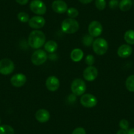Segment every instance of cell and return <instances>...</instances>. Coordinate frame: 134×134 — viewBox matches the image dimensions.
I'll return each mask as SVG.
<instances>
[{
	"label": "cell",
	"mask_w": 134,
	"mask_h": 134,
	"mask_svg": "<svg viewBox=\"0 0 134 134\" xmlns=\"http://www.w3.org/2000/svg\"><path fill=\"white\" fill-rule=\"evenodd\" d=\"M72 134H86V132L84 128L82 127H78L73 130Z\"/></svg>",
	"instance_id": "f546056e"
},
{
	"label": "cell",
	"mask_w": 134,
	"mask_h": 134,
	"mask_svg": "<svg viewBox=\"0 0 134 134\" xmlns=\"http://www.w3.org/2000/svg\"><path fill=\"white\" fill-rule=\"evenodd\" d=\"M93 0H79V2L82 4H88L91 3Z\"/></svg>",
	"instance_id": "1f68e13d"
},
{
	"label": "cell",
	"mask_w": 134,
	"mask_h": 134,
	"mask_svg": "<svg viewBox=\"0 0 134 134\" xmlns=\"http://www.w3.org/2000/svg\"><path fill=\"white\" fill-rule=\"evenodd\" d=\"M86 88H87V86H86V83L83 80L80 78L74 79L72 82L71 86H70L72 92L76 96H82L83 94H84L86 91Z\"/></svg>",
	"instance_id": "277c9868"
},
{
	"label": "cell",
	"mask_w": 134,
	"mask_h": 134,
	"mask_svg": "<svg viewBox=\"0 0 134 134\" xmlns=\"http://www.w3.org/2000/svg\"><path fill=\"white\" fill-rule=\"evenodd\" d=\"M27 80L26 76L24 74L18 73L11 77L10 82L13 86L15 87H20L24 86Z\"/></svg>",
	"instance_id": "7c38bea8"
},
{
	"label": "cell",
	"mask_w": 134,
	"mask_h": 134,
	"mask_svg": "<svg viewBox=\"0 0 134 134\" xmlns=\"http://www.w3.org/2000/svg\"><path fill=\"white\" fill-rule=\"evenodd\" d=\"M52 9L54 12L58 14H63L68 10V5L63 0H55L51 5Z\"/></svg>",
	"instance_id": "4fadbf2b"
},
{
	"label": "cell",
	"mask_w": 134,
	"mask_h": 134,
	"mask_svg": "<svg viewBox=\"0 0 134 134\" xmlns=\"http://www.w3.org/2000/svg\"><path fill=\"white\" fill-rule=\"evenodd\" d=\"M119 126L121 129L127 131L129 128L128 121L126 119H122L119 122Z\"/></svg>",
	"instance_id": "4316f807"
},
{
	"label": "cell",
	"mask_w": 134,
	"mask_h": 134,
	"mask_svg": "<svg viewBox=\"0 0 134 134\" xmlns=\"http://www.w3.org/2000/svg\"><path fill=\"white\" fill-rule=\"evenodd\" d=\"M47 59V53L42 49L36 50L31 56V61L35 66H40L44 64Z\"/></svg>",
	"instance_id": "5b68a950"
},
{
	"label": "cell",
	"mask_w": 134,
	"mask_h": 134,
	"mask_svg": "<svg viewBox=\"0 0 134 134\" xmlns=\"http://www.w3.org/2000/svg\"><path fill=\"white\" fill-rule=\"evenodd\" d=\"M80 103L86 108H93L97 105L98 100L95 95L91 93H84L80 98Z\"/></svg>",
	"instance_id": "ba28073f"
},
{
	"label": "cell",
	"mask_w": 134,
	"mask_h": 134,
	"mask_svg": "<svg viewBox=\"0 0 134 134\" xmlns=\"http://www.w3.org/2000/svg\"><path fill=\"white\" fill-rule=\"evenodd\" d=\"M93 41V38L90 34H86L82 38V43L86 47H90V46H91Z\"/></svg>",
	"instance_id": "cb8c5ba5"
},
{
	"label": "cell",
	"mask_w": 134,
	"mask_h": 134,
	"mask_svg": "<svg viewBox=\"0 0 134 134\" xmlns=\"http://www.w3.org/2000/svg\"><path fill=\"white\" fill-rule=\"evenodd\" d=\"M44 49L48 53H54L57 51L58 48V44L55 41L49 40L46 42L44 44Z\"/></svg>",
	"instance_id": "ac0fdd59"
},
{
	"label": "cell",
	"mask_w": 134,
	"mask_h": 134,
	"mask_svg": "<svg viewBox=\"0 0 134 134\" xmlns=\"http://www.w3.org/2000/svg\"><path fill=\"white\" fill-rule=\"evenodd\" d=\"M66 14L67 16L70 19H75L79 15V11L77 9L74 8V7H70L67 10Z\"/></svg>",
	"instance_id": "603a6c76"
},
{
	"label": "cell",
	"mask_w": 134,
	"mask_h": 134,
	"mask_svg": "<svg viewBox=\"0 0 134 134\" xmlns=\"http://www.w3.org/2000/svg\"><path fill=\"white\" fill-rule=\"evenodd\" d=\"M1 124H2V120L0 118V125H1Z\"/></svg>",
	"instance_id": "e575fe53"
},
{
	"label": "cell",
	"mask_w": 134,
	"mask_h": 134,
	"mask_svg": "<svg viewBox=\"0 0 134 134\" xmlns=\"http://www.w3.org/2000/svg\"><path fill=\"white\" fill-rule=\"evenodd\" d=\"M95 5L96 8L99 11H103L107 6L106 0H95Z\"/></svg>",
	"instance_id": "484cf974"
},
{
	"label": "cell",
	"mask_w": 134,
	"mask_h": 134,
	"mask_svg": "<svg viewBox=\"0 0 134 134\" xmlns=\"http://www.w3.org/2000/svg\"><path fill=\"white\" fill-rule=\"evenodd\" d=\"M103 28L99 21L93 20L88 26V33L93 38H97L103 33Z\"/></svg>",
	"instance_id": "9c48e42d"
},
{
	"label": "cell",
	"mask_w": 134,
	"mask_h": 134,
	"mask_svg": "<svg viewBox=\"0 0 134 134\" xmlns=\"http://www.w3.org/2000/svg\"><path fill=\"white\" fill-rule=\"evenodd\" d=\"M46 88L50 91H55L59 88L60 81L55 76H50L46 79Z\"/></svg>",
	"instance_id": "5bb4252c"
},
{
	"label": "cell",
	"mask_w": 134,
	"mask_h": 134,
	"mask_svg": "<svg viewBox=\"0 0 134 134\" xmlns=\"http://www.w3.org/2000/svg\"><path fill=\"white\" fill-rule=\"evenodd\" d=\"M79 23L76 19L68 18L62 22L61 30L67 34H72L78 32L79 30Z\"/></svg>",
	"instance_id": "7a4b0ae2"
},
{
	"label": "cell",
	"mask_w": 134,
	"mask_h": 134,
	"mask_svg": "<svg viewBox=\"0 0 134 134\" xmlns=\"http://www.w3.org/2000/svg\"><path fill=\"white\" fill-rule=\"evenodd\" d=\"M30 9L32 13L40 16L45 15L47 11L46 5L42 0H32L30 3Z\"/></svg>",
	"instance_id": "8992f818"
},
{
	"label": "cell",
	"mask_w": 134,
	"mask_h": 134,
	"mask_svg": "<svg viewBox=\"0 0 134 134\" xmlns=\"http://www.w3.org/2000/svg\"><path fill=\"white\" fill-rule=\"evenodd\" d=\"M126 87L130 92H134V74L129 76L125 82Z\"/></svg>",
	"instance_id": "44dd1931"
},
{
	"label": "cell",
	"mask_w": 134,
	"mask_h": 134,
	"mask_svg": "<svg viewBox=\"0 0 134 134\" xmlns=\"http://www.w3.org/2000/svg\"><path fill=\"white\" fill-rule=\"evenodd\" d=\"M133 52V49L130 45L122 44L120 46L117 50V54L120 58H127L131 56Z\"/></svg>",
	"instance_id": "9a60e30c"
},
{
	"label": "cell",
	"mask_w": 134,
	"mask_h": 134,
	"mask_svg": "<svg viewBox=\"0 0 134 134\" xmlns=\"http://www.w3.org/2000/svg\"><path fill=\"white\" fill-rule=\"evenodd\" d=\"M98 76V70L93 66H88L85 69L83 72V77L86 80L92 82Z\"/></svg>",
	"instance_id": "30bf717a"
},
{
	"label": "cell",
	"mask_w": 134,
	"mask_h": 134,
	"mask_svg": "<svg viewBox=\"0 0 134 134\" xmlns=\"http://www.w3.org/2000/svg\"><path fill=\"white\" fill-rule=\"evenodd\" d=\"M83 51L81 49L76 48L74 49L70 53V59L74 63H78V62L81 61L83 57Z\"/></svg>",
	"instance_id": "e0dca14e"
},
{
	"label": "cell",
	"mask_w": 134,
	"mask_h": 134,
	"mask_svg": "<svg viewBox=\"0 0 134 134\" xmlns=\"http://www.w3.org/2000/svg\"><path fill=\"white\" fill-rule=\"evenodd\" d=\"M125 42L128 45H134V30H128L124 36Z\"/></svg>",
	"instance_id": "ffe728a7"
},
{
	"label": "cell",
	"mask_w": 134,
	"mask_h": 134,
	"mask_svg": "<svg viewBox=\"0 0 134 134\" xmlns=\"http://www.w3.org/2000/svg\"><path fill=\"white\" fill-rule=\"evenodd\" d=\"M0 134H15V130L9 125H0Z\"/></svg>",
	"instance_id": "7402d4cb"
},
{
	"label": "cell",
	"mask_w": 134,
	"mask_h": 134,
	"mask_svg": "<svg viewBox=\"0 0 134 134\" xmlns=\"http://www.w3.org/2000/svg\"><path fill=\"white\" fill-rule=\"evenodd\" d=\"M116 134H127V131L124 130H122V129H120V130L117 131Z\"/></svg>",
	"instance_id": "d6a6232c"
},
{
	"label": "cell",
	"mask_w": 134,
	"mask_h": 134,
	"mask_svg": "<svg viewBox=\"0 0 134 134\" xmlns=\"http://www.w3.org/2000/svg\"><path fill=\"white\" fill-rule=\"evenodd\" d=\"M127 134H134V127L127 130Z\"/></svg>",
	"instance_id": "836d02e7"
},
{
	"label": "cell",
	"mask_w": 134,
	"mask_h": 134,
	"mask_svg": "<svg viewBox=\"0 0 134 134\" xmlns=\"http://www.w3.org/2000/svg\"><path fill=\"white\" fill-rule=\"evenodd\" d=\"M85 62L88 66H93V64L95 63V58L93 55H87L85 58Z\"/></svg>",
	"instance_id": "83f0119b"
},
{
	"label": "cell",
	"mask_w": 134,
	"mask_h": 134,
	"mask_svg": "<svg viewBox=\"0 0 134 134\" xmlns=\"http://www.w3.org/2000/svg\"><path fill=\"white\" fill-rule=\"evenodd\" d=\"M17 18L18 20H19V21L23 23H28V21H29L30 20L29 15L25 12L19 13V14H18L17 15Z\"/></svg>",
	"instance_id": "d4e9b609"
},
{
	"label": "cell",
	"mask_w": 134,
	"mask_h": 134,
	"mask_svg": "<svg viewBox=\"0 0 134 134\" xmlns=\"http://www.w3.org/2000/svg\"><path fill=\"white\" fill-rule=\"evenodd\" d=\"M15 64L9 59H3L0 60V74L9 75L13 72Z\"/></svg>",
	"instance_id": "52a82bcc"
},
{
	"label": "cell",
	"mask_w": 134,
	"mask_h": 134,
	"mask_svg": "<svg viewBox=\"0 0 134 134\" xmlns=\"http://www.w3.org/2000/svg\"><path fill=\"white\" fill-rule=\"evenodd\" d=\"M46 24V20L44 18L40 15L34 16L30 19L28 21V26L30 28L35 30H39L43 28Z\"/></svg>",
	"instance_id": "8fae6325"
},
{
	"label": "cell",
	"mask_w": 134,
	"mask_h": 134,
	"mask_svg": "<svg viewBox=\"0 0 134 134\" xmlns=\"http://www.w3.org/2000/svg\"><path fill=\"white\" fill-rule=\"evenodd\" d=\"M132 5L133 2L131 0H121L119 2L118 7L122 11L126 12V11H128L129 10L131 9Z\"/></svg>",
	"instance_id": "d6986e66"
},
{
	"label": "cell",
	"mask_w": 134,
	"mask_h": 134,
	"mask_svg": "<svg viewBox=\"0 0 134 134\" xmlns=\"http://www.w3.org/2000/svg\"><path fill=\"white\" fill-rule=\"evenodd\" d=\"M16 2V3H18L19 4L21 5H26L28 3L29 0H15Z\"/></svg>",
	"instance_id": "4dcf8cb0"
},
{
	"label": "cell",
	"mask_w": 134,
	"mask_h": 134,
	"mask_svg": "<svg viewBox=\"0 0 134 134\" xmlns=\"http://www.w3.org/2000/svg\"><path fill=\"white\" fill-rule=\"evenodd\" d=\"M93 50L97 55H103L109 49L107 41L102 38H98L93 41L92 44Z\"/></svg>",
	"instance_id": "3957f363"
},
{
	"label": "cell",
	"mask_w": 134,
	"mask_h": 134,
	"mask_svg": "<svg viewBox=\"0 0 134 134\" xmlns=\"http://www.w3.org/2000/svg\"><path fill=\"white\" fill-rule=\"evenodd\" d=\"M119 5V1L118 0H110L109 3V6L111 9L114 10L117 9Z\"/></svg>",
	"instance_id": "f1b7e54d"
},
{
	"label": "cell",
	"mask_w": 134,
	"mask_h": 134,
	"mask_svg": "<svg viewBox=\"0 0 134 134\" xmlns=\"http://www.w3.org/2000/svg\"><path fill=\"white\" fill-rule=\"evenodd\" d=\"M35 117L36 119L40 123H46L49 120L51 115L49 112L47 110L45 109H41L37 110L35 114Z\"/></svg>",
	"instance_id": "2e32d148"
},
{
	"label": "cell",
	"mask_w": 134,
	"mask_h": 134,
	"mask_svg": "<svg viewBox=\"0 0 134 134\" xmlns=\"http://www.w3.org/2000/svg\"><path fill=\"white\" fill-rule=\"evenodd\" d=\"M46 42V34L42 31L34 30L30 33L28 38V43L32 48L38 49L44 46Z\"/></svg>",
	"instance_id": "6da1fadb"
}]
</instances>
